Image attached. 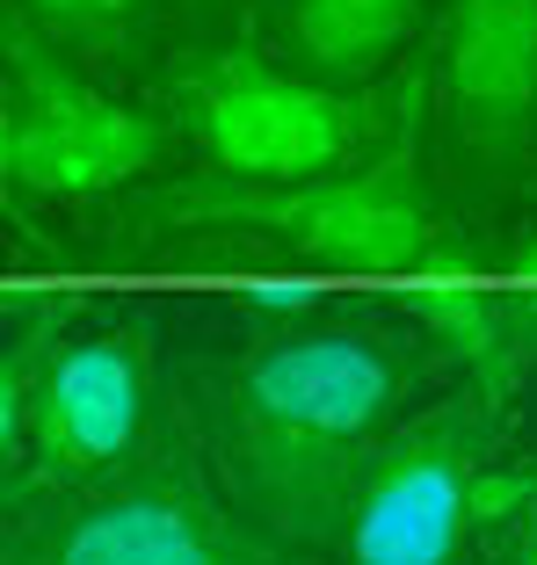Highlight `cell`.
Masks as SVG:
<instances>
[{"mask_svg": "<svg viewBox=\"0 0 537 565\" xmlns=\"http://www.w3.org/2000/svg\"><path fill=\"white\" fill-rule=\"evenodd\" d=\"M443 377L451 370L400 305L335 312L319 298L291 319H248L233 349L197 355L175 414L240 515L327 565L364 449L400 428Z\"/></svg>", "mask_w": 537, "mask_h": 565, "instance_id": "cell-1", "label": "cell"}, {"mask_svg": "<svg viewBox=\"0 0 537 565\" xmlns=\"http://www.w3.org/2000/svg\"><path fill=\"white\" fill-rule=\"evenodd\" d=\"M109 225L168 239H248V247L291 254L313 268H356V276H421V268L472 262L443 239L451 203L429 174L414 73H407L400 109L378 131V146L356 160L291 174V182H248V174H219V167H197L182 182H138L124 189Z\"/></svg>", "mask_w": 537, "mask_h": 565, "instance_id": "cell-2", "label": "cell"}, {"mask_svg": "<svg viewBox=\"0 0 537 565\" xmlns=\"http://www.w3.org/2000/svg\"><path fill=\"white\" fill-rule=\"evenodd\" d=\"M0 565H319L254 515H240L211 479L189 420H160L131 465L87 486L8 500Z\"/></svg>", "mask_w": 537, "mask_h": 565, "instance_id": "cell-3", "label": "cell"}, {"mask_svg": "<svg viewBox=\"0 0 537 565\" xmlns=\"http://www.w3.org/2000/svg\"><path fill=\"white\" fill-rule=\"evenodd\" d=\"M414 95L451 211L537 196V0H429Z\"/></svg>", "mask_w": 537, "mask_h": 565, "instance_id": "cell-4", "label": "cell"}, {"mask_svg": "<svg viewBox=\"0 0 537 565\" xmlns=\"http://www.w3.org/2000/svg\"><path fill=\"white\" fill-rule=\"evenodd\" d=\"M160 95L182 146H197L203 167L248 182H291V174L356 160L400 109V87L386 109H370V95L319 87L291 73L268 44H240V36H189L168 58Z\"/></svg>", "mask_w": 537, "mask_h": 565, "instance_id": "cell-5", "label": "cell"}, {"mask_svg": "<svg viewBox=\"0 0 537 565\" xmlns=\"http://www.w3.org/2000/svg\"><path fill=\"white\" fill-rule=\"evenodd\" d=\"M0 44H8L0 51V174L15 203L124 196L182 146L168 109L109 95L22 15L0 22Z\"/></svg>", "mask_w": 537, "mask_h": 565, "instance_id": "cell-6", "label": "cell"}, {"mask_svg": "<svg viewBox=\"0 0 537 565\" xmlns=\"http://www.w3.org/2000/svg\"><path fill=\"white\" fill-rule=\"evenodd\" d=\"M502 420L451 384L378 435L349 479L327 565H480V479L502 449Z\"/></svg>", "mask_w": 537, "mask_h": 565, "instance_id": "cell-7", "label": "cell"}, {"mask_svg": "<svg viewBox=\"0 0 537 565\" xmlns=\"http://www.w3.org/2000/svg\"><path fill=\"white\" fill-rule=\"evenodd\" d=\"M160 435V392H152V333L131 312L73 319L59 355L30 406L15 465H8V500L51 493V486H87L102 471L131 465Z\"/></svg>", "mask_w": 537, "mask_h": 565, "instance_id": "cell-8", "label": "cell"}, {"mask_svg": "<svg viewBox=\"0 0 537 565\" xmlns=\"http://www.w3.org/2000/svg\"><path fill=\"white\" fill-rule=\"evenodd\" d=\"M429 30V0H268L262 44L291 73L341 95H370Z\"/></svg>", "mask_w": 537, "mask_h": 565, "instance_id": "cell-9", "label": "cell"}, {"mask_svg": "<svg viewBox=\"0 0 537 565\" xmlns=\"http://www.w3.org/2000/svg\"><path fill=\"white\" fill-rule=\"evenodd\" d=\"M400 312L421 327V341L436 349L451 384H465L472 399H487L494 414L516 406V392L537 377L516 333V298L508 290H480V282H421L407 290Z\"/></svg>", "mask_w": 537, "mask_h": 565, "instance_id": "cell-10", "label": "cell"}, {"mask_svg": "<svg viewBox=\"0 0 537 565\" xmlns=\"http://www.w3.org/2000/svg\"><path fill=\"white\" fill-rule=\"evenodd\" d=\"M8 15H22L44 44L66 51L73 66L109 73V66H131L138 51H152L168 15H182V0H8Z\"/></svg>", "mask_w": 537, "mask_h": 565, "instance_id": "cell-11", "label": "cell"}, {"mask_svg": "<svg viewBox=\"0 0 537 565\" xmlns=\"http://www.w3.org/2000/svg\"><path fill=\"white\" fill-rule=\"evenodd\" d=\"M73 319H81V305L44 298V290H15V305H8V341H0V465H15L22 435H30L36 384H44Z\"/></svg>", "mask_w": 537, "mask_h": 565, "instance_id": "cell-12", "label": "cell"}, {"mask_svg": "<svg viewBox=\"0 0 537 565\" xmlns=\"http://www.w3.org/2000/svg\"><path fill=\"white\" fill-rule=\"evenodd\" d=\"M480 565H537V479H530V500L508 515V530L480 551Z\"/></svg>", "mask_w": 537, "mask_h": 565, "instance_id": "cell-13", "label": "cell"}, {"mask_svg": "<svg viewBox=\"0 0 537 565\" xmlns=\"http://www.w3.org/2000/svg\"><path fill=\"white\" fill-rule=\"evenodd\" d=\"M240 15V0H182V30L189 36H219Z\"/></svg>", "mask_w": 537, "mask_h": 565, "instance_id": "cell-14", "label": "cell"}]
</instances>
